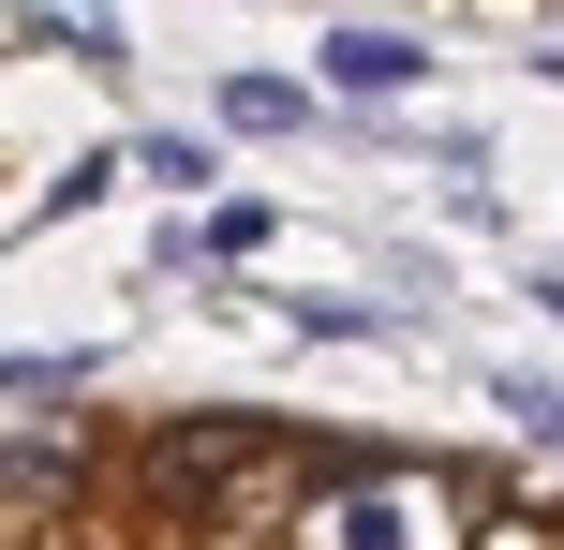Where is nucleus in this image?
Returning a JSON list of instances; mask_svg holds the SVG:
<instances>
[{
    "mask_svg": "<svg viewBox=\"0 0 564 550\" xmlns=\"http://www.w3.org/2000/svg\"><path fill=\"white\" fill-rule=\"evenodd\" d=\"M282 476H297V432H282V417H164V432L134 446V492L164 506V521H268Z\"/></svg>",
    "mask_w": 564,
    "mask_h": 550,
    "instance_id": "f257e3e1",
    "label": "nucleus"
},
{
    "mask_svg": "<svg viewBox=\"0 0 564 550\" xmlns=\"http://www.w3.org/2000/svg\"><path fill=\"white\" fill-rule=\"evenodd\" d=\"M431 45L416 30H327V89H357V105H387V89H416Z\"/></svg>",
    "mask_w": 564,
    "mask_h": 550,
    "instance_id": "f03ea898",
    "label": "nucleus"
},
{
    "mask_svg": "<svg viewBox=\"0 0 564 550\" xmlns=\"http://www.w3.org/2000/svg\"><path fill=\"white\" fill-rule=\"evenodd\" d=\"M89 387V343H45V357H0V417H59Z\"/></svg>",
    "mask_w": 564,
    "mask_h": 550,
    "instance_id": "7ed1b4c3",
    "label": "nucleus"
},
{
    "mask_svg": "<svg viewBox=\"0 0 564 550\" xmlns=\"http://www.w3.org/2000/svg\"><path fill=\"white\" fill-rule=\"evenodd\" d=\"M224 134H312V89L297 75H224Z\"/></svg>",
    "mask_w": 564,
    "mask_h": 550,
    "instance_id": "20e7f679",
    "label": "nucleus"
},
{
    "mask_svg": "<svg viewBox=\"0 0 564 550\" xmlns=\"http://www.w3.org/2000/svg\"><path fill=\"white\" fill-rule=\"evenodd\" d=\"M134 164H149V194H208L224 149H208V134H134Z\"/></svg>",
    "mask_w": 564,
    "mask_h": 550,
    "instance_id": "39448f33",
    "label": "nucleus"
},
{
    "mask_svg": "<svg viewBox=\"0 0 564 550\" xmlns=\"http://www.w3.org/2000/svg\"><path fill=\"white\" fill-rule=\"evenodd\" d=\"M194 254H268V208H253V194H224V208L194 224Z\"/></svg>",
    "mask_w": 564,
    "mask_h": 550,
    "instance_id": "423d86ee",
    "label": "nucleus"
},
{
    "mask_svg": "<svg viewBox=\"0 0 564 550\" xmlns=\"http://www.w3.org/2000/svg\"><path fill=\"white\" fill-rule=\"evenodd\" d=\"M506 417H520L535 446H564V387H550V373H506Z\"/></svg>",
    "mask_w": 564,
    "mask_h": 550,
    "instance_id": "0eeeda50",
    "label": "nucleus"
},
{
    "mask_svg": "<svg viewBox=\"0 0 564 550\" xmlns=\"http://www.w3.org/2000/svg\"><path fill=\"white\" fill-rule=\"evenodd\" d=\"M550 75H564V45H550Z\"/></svg>",
    "mask_w": 564,
    "mask_h": 550,
    "instance_id": "6e6552de",
    "label": "nucleus"
}]
</instances>
